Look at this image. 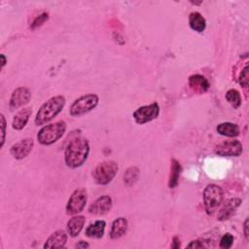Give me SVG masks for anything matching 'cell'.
I'll return each mask as SVG.
<instances>
[{"instance_id":"obj_1","label":"cell","mask_w":249,"mask_h":249,"mask_svg":"<svg viewBox=\"0 0 249 249\" xmlns=\"http://www.w3.org/2000/svg\"><path fill=\"white\" fill-rule=\"evenodd\" d=\"M89 153V141L84 137L71 140L64 152V161L70 168H77L84 164Z\"/></svg>"},{"instance_id":"obj_2","label":"cell","mask_w":249,"mask_h":249,"mask_svg":"<svg viewBox=\"0 0 249 249\" xmlns=\"http://www.w3.org/2000/svg\"><path fill=\"white\" fill-rule=\"evenodd\" d=\"M65 105V97L62 95H55L48 99L39 108L36 117L35 124L37 125H42L52 121L56 117Z\"/></svg>"},{"instance_id":"obj_3","label":"cell","mask_w":249,"mask_h":249,"mask_svg":"<svg viewBox=\"0 0 249 249\" xmlns=\"http://www.w3.org/2000/svg\"><path fill=\"white\" fill-rule=\"evenodd\" d=\"M65 130V122L58 121L54 124H50L43 126L37 134V139L42 145H52L62 137Z\"/></svg>"},{"instance_id":"obj_4","label":"cell","mask_w":249,"mask_h":249,"mask_svg":"<svg viewBox=\"0 0 249 249\" xmlns=\"http://www.w3.org/2000/svg\"><path fill=\"white\" fill-rule=\"evenodd\" d=\"M118 163L114 160H104L92 170V178L98 185H107L115 178L118 172Z\"/></svg>"},{"instance_id":"obj_5","label":"cell","mask_w":249,"mask_h":249,"mask_svg":"<svg viewBox=\"0 0 249 249\" xmlns=\"http://www.w3.org/2000/svg\"><path fill=\"white\" fill-rule=\"evenodd\" d=\"M203 204L207 214H212L222 203L224 192L222 188L215 184L207 185L203 191Z\"/></svg>"},{"instance_id":"obj_6","label":"cell","mask_w":249,"mask_h":249,"mask_svg":"<svg viewBox=\"0 0 249 249\" xmlns=\"http://www.w3.org/2000/svg\"><path fill=\"white\" fill-rule=\"evenodd\" d=\"M99 98L94 93H89L77 98L70 106L69 113L73 117H80L94 109L98 104Z\"/></svg>"},{"instance_id":"obj_7","label":"cell","mask_w":249,"mask_h":249,"mask_svg":"<svg viewBox=\"0 0 249 249\" xmlns=\"http://www.w3.org/2000/svg\"><path fill=\"white\" fill-rule=\"evenodd\" d=\"M88 199L87 192L83 188L76 189L70 196L66 204V213L68 215H75L82 212L86 206Z\"/></svg>"},{"instance_id":"obj_8","label":"cell","mask_w":249,"mask_h":249,"mask_svg":"<svg viewBox=\"0 0 249 249\" xmlns=\"http://www.w3.org/2000/svg\"><path fill=\"white\" fill-rule=\"evenodd\" d=\"M160 114V106L157 102L151 103L149 105L141 106L133 113V119L136 124H143L149 123L158 118Z\"/></svg>"},{"instance_id":"obj_9","label":"cell","mask_w":249,"mask_h":249,"mask_svg":"<svg viewBox=\"0 0 249 249\" xmlns=\"http://www.w3.org/2000/svg\"><path fill=\"white\" fill-rule=\"evenodd\" d=\"M243 146L238 140H226L215 146L214 152L221 157H239L242 154Z\"/></svg>"},{"instance_id":"obj_10","label":"cell","mask_w":249,"mask_h":249,"mask_svg":"<svg viewBox=\"0 0 249 249\" xmlns=\"http://www.w3.org/2000/svg\"><path fill=\"white\" fill-rule=\"evenodd\" d=\"M31 98V92L30 90L25 88V87H19L17 88L13 92L10 97V102H9V107L12 111L18 109L25 104L29 102Z\"/></svg>"},{"instance_id":"obj_11","label":"cell","mask_w":249,"mask_h":249,"mask_svg":"<svg viewBox=\"0 0 249 249\" xmlns=\"http://www.w3.org/2000/svg\"><path fill=\"white\" fill-rule=\"evenodd\" d=\"M34 146V141L32 138H24L18 142L12 145L10 149L11 155L17 160H22L29 155Z\"/></svg>"},{"instance_id":"obj_12","label":"cell","mask_w":249,"mask_h":249,"mask_svg":"<svg viewBox=\"0 0 249 249\" xmlns=\"http://www.w3.org/2000/svg\"><path fill=\"white\" fill-rule=\"evenodd\" d=\"M112 208V198L109 196L97 197L89 207V212L93 215H104Z\"/></svg>"},{"instance_id":"obj_13","label":"cell","mask_w":249,"mask_h":249,"mask_svg":"<svg viewBox=\"0 0 249 249\" xmlns=\"http://www.w3.org/2000/svg\"><path fill=\"white\" fill-rule=\"evenodd\" d=\"M242 200L238 197H233L231 198L229 200H227L224 205L221 207L217 219L219 221H226L228 219H230L232 214L235 212V210L238 208V206L241 204Z\"/></svg>"},{"instance_id":"obj_14","label":"cell","mask_w":249,"mask_h":249,"mask_svg":"<svg viewBox=\"0 0 249 249\" xmlns=\"http://www.w3.org/2000/svg\"><path fill=\"white\" fill-rule=\"evenodd\" d=\"M67 242V234L65 231L58 230L53 232L44 244V248H63Z\"/></svg>"},{"instance_id":"obj_15","label":"cell","mask_w":249,"mask_h":249,"mask_svg":"<svg viewBox=\"0 0 249 249\" xmlns=\"http://www.w3.org/2000/svg\"><path fill=\"white\" fill-rule=\"evenodd\" d=\"M128 223L127 220L124 217L117 218L112 223V227L110 230V237L112 239H117L122 237L127 231Z\"/></svg>"},{"instance_id":"obj_16","label":"cell","mask_w":249,"mask_h":249,"mask_svg":"<svg viewBox=\"0 0 249 249\" xmlns=\"http://www.w3.org/2000/svg\"><path fill=\"white\" fill-rule=\"evenodd\" d=\"M32 114L31 108L20 109L14 117L12 126L16 130H21L27 124L30 116Z\"/></svg>"},{"instance_id":"obj_17","label":"cell","mask_w":249,"mask_h":249,"mask_svg":"<svg viewBox=\"0 0 249 249\" xmlns=\"http://www.w3.org/2000/svg\"><path fill=\"white\" fill-rule=\"evenodd\" d=\"M85 223H86V218L82 215L72 217L67 222V226H66L67 232L69 233V235L72 237L77 236L83 230Z\"/></svg>"},{"instance_id":"obj_18","label":"cell","mask_w":249,"mask_h":249,"mask_svg":"<svg viewBox=\"0 0 249 249\" xmlns=\"http://www.w3.org/2000/svg\"><path fill=\"white\" fill-rule=\"evenodd\" d=\"M189 86L192 89H194L196 92L202 93L205 92L209 89V83L208 81L201 75L196 74L192 75L189 78Z\"/></svg>"},{"instance_id":"obj_19","label":"cell","mask_w":249,"mask_h":249,"mask_svg":"<svg viewBox=\"0 0 249 249\" xmlns=\"http://www.w3.org/2000/svg\"><path fill=\"white\" fill-rule=\"evenodd\" d=\"M106 223L104 220H97L90 224L85 231V234L90 238H101L104 234Z\"/></svg>"},{"instance_id":"obj_20","label":"cell","mask_w":249,"mask_h":249,"mask_svg":"<svg viewBox=\"0 0 249 249\" xmlns=\"http://www.w3.org/2000/svg\"><path fill=\"white\" fill-rule=\"evenodd\" d=\"M216 130L219 134L227 137H236L239 135V127L236 124L230 123V122H225L221 123L217 125Z\"/></svg>"},{"instance_id":"obj_21","label":"cell","mask_w":249,"mask_h":249,"mask_svg":"<svg viewBox=\"0 0 249 249\" xmlns=\"http://www.w3.org/2000/svg\"><path fill=\"white\" fill-rule=\"evenodd\" d=\"M189 24L193 30L201 33L206 27V20L198 12H193L189 16Z\"/></svg>"},{"instance_id":"obj_22","label":"cell","mask_w":249,"mask_h":249,"mask_svg":"<svg viewBox=\"0 0 249 249\" xmlns=\"http://www.w3.org/2000/svg\"><path fill=\"white\" fill-rule=\"evenodd\" d=\"M182 171L181 164L178 160L175 159L171 160V166H170V174H169V180H168V187L170 189L175 188L179 183L180 174Z\"/></svg>"},{"instance_id":"obj_23","label":"cell","mask_w":249,"mask_h":249,"mask_svg":"<svg viewBox=\"0 0 249 249\" xmlns=\"http://www.w3.org/2000/svg\"><path fill=\"white\" fill-rule=\"evenodd\" d=\"M139 177V169L136 166L128 167L124 174V183L125 186L130 187L134 185Z\"/></svg>"},{"instance_id":"obj_24","label":"cell","mask_w":249,"mask_h":249,"mask_svg":"<svg viewBox=\"0 0 249 249\" xmlns=\"http://www.w3.org/2000/svg\"><path fill=\"white\" fill-rule=\"evenodd\" d=\"M227 101L234 108L237 109L241 105V96L238 90L234 89H231L226 93Z\"/></svg>"},{"instance_id":"obj_25","label":"cell","mask_w":249,"mask_h":249,"mask_svg":"<svg viewBox=\"0 0 249 249\" xmlns=\"http://www.w3.org/2000/svg\"><path fill=\"white\" fill-rule=\"evenodd\" d=\"M48 18H49V14H48V13H42V14H40V15L37 16V17L34 18V20L32 21L31 25H30V28H31V29H35V28L41 26L43 23H45L46 20H48Z\"/></svg>"},{"instance_id":"obj_26","label":"cell","mask_w":249,"mask_h":249,"mask_svg":"<svg viewBox=\"0 0 249 249\" xmlns=\"http://www.w3.org/2000/svg\"><path fill=\"white\" fill-rule=\"evenodd\" d=\"M232 243H233V236L228 232L222 236L220 240V247L224 249H229L231 247Z\"/></svg>"},{"instance_id":"obj_27","label":"cell","mask_w":249,"mask_h":249,"mask_svg":"<svg viewBox=\"0 0 249 249\" xmlns=\"http://www.w3.org/2000/svg\"><path fill=\"white\" fill-rule=\"evenodd\" d=\"M248 65H246L240 72V75H239V79H238V82L240 84L241 87L243 88H247L248 87Z\"/></svg>"},{"instance_id":"obj_28","label":"cell","mask_w":249,"mask_h":249,"mask_svg":"<svg viewBox=\"0 0 249 249\" xmlns=\"http://www.w3.org/2000/svg\"><path fill=\"white\" fill-rule=\"evenodd\" d=\"M1 127H2V138H1V147H3L4 145V141H5V134H6V121L4 118V115L1 114Z\"/></svg>"},{"instance_id":"obj_29","label":"cell","mask_w":249,"mask_h":249,"mask_svg":"<svg viewBox=\"0 0 249 249\" xmlns=\"http://www.w3.org/2000/svg\"><path fill=\"white\" fill-rule=\"evenodd\" d=\"M204 243L202 242V240H193L190 244L187 245L188 248H202L204 247Z\"/></svg>"},{"instance_id":"obj_30","label":"cell","mask_w":249,"mask_h":249,"mask_svg":"<svg viewBox=\"0 0 249 249\" xmlns=\"http://www.w3.org/2000/svg\"><path fill=\"white\" fill-rule=\"evenodd\" d=\"M243 232H244L245 239L248 241V240H249V232H248V219H246V220L244 221V224H243Z\"/></svg>"},{"instance_id":"obj_31","label":"cell","mask_w":249,"mask_h":249,"mask_svg":"<svg viewBox=\"0 0 249 249\" xmlns=\"http://www.w3.org/2000/svg\"><path fill=\"white\" fill-rule=\"evenodd\" d=\"M180 247V240L177 236H174L172 238V243H171V248H174V249H177Z\"/></svg>"},{"instance_id":"obj_32","label":"cell","mask_w":249,"mask_h":249,"mask_svg":"<svg viewBox=\"0 0 249 249\" xmlns=\"http://www.w3.org/2000/svg\"><path fill=\"white\" fill-rule=\"evenodd\" d=\"M75 247L76 248H89V244L88 243V242H86V241H83V240H81V241H79L76 245H75Z\"/></svg>"},{"instance_id":"obj_33","label":"cell","mask_w":249,"mask_h":249,"mask_svg":"<svg viewBox=\"0 0 249 249\" xmlns=\"http://www.w3.org/2000/svg\"><path fill=\"white\" fill-rule=\"evenodd\" d=\"M0 57H1V68H3L5 66V64H6V56L2 53L0 55Z\"/></svg>"}]
</instances>
